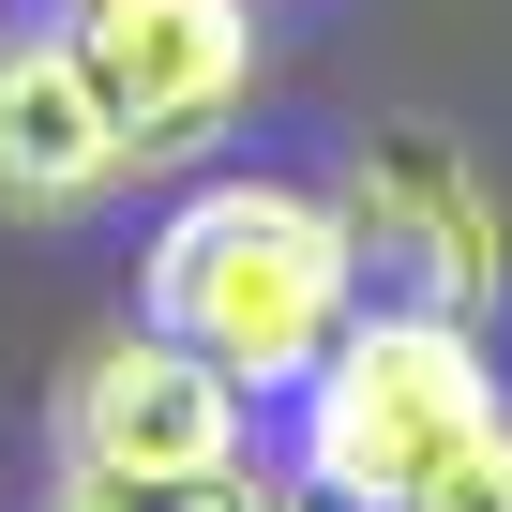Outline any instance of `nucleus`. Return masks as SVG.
<instances>
[{"label": "nucleus", "instance_id": "obj_7", "mask_svg": "<svg viewBox=\"0 0 512 512\" xmlns=\"http://www.w3.org/2000/svg\"><path fill=\"white\" fill-rule=\"evenodd\" d=\"M392 512H512V422H482V437H452Z\"/></svg>", "mask_w": 512, "mask_h": 512}, {"label": "nucleus", "instance_id": "obj_2", "mask_svg": "<svg viewBox=\"0 0 512 512\" xmlns=\"http://www.w3.org/2000/svg\"><path fill=\"white\" fill-rule=\"evenodd\" d=\"M482 422H497V377H482L467 317H347L302 362V482L347 497V512H392Z\"/></svg>", "mask_w": 512, "mask_h": 512}, {"label": "nucleus", "instance_id": "obj_1", "mask_svg": "<svg viewBox=\"0 0 512 512\" xmlns=\"http://www.w3.org/2000/svg\"><path fill=\"white\" fill-rule=\"evenodd\" d=\"M151 317L181 347H211L241 392L302 377L347 332V226L302 181H196L151 241Z\"/></svg>", "mask_w": 512, "mask_h": 512}, {"label": "nucleus", "instance_id": "obj_3", "mask_svg": "<svg viewBox=\"0 0 512 512\" xmlns=\"http://www.w3.org/2000/svg\"><path fill=\"white\" fill-rule=\"evenodd\" d=\"M332 226H347V317H467L482 332L512 287V226L467 181V151H437V136H362L332 181Z\"/></svg>", "mask_w": 512, "mask_h": 512}, {"label": "nucleus", "instance_id": "obj_5", "mask_svg": "<svg viewBox=\"0 0 512 512\" xmlns=\"http://www.w3.org/2000/svg\"><path fill=\"white\" fill-rule=\"evenodd\" d=\"M61 467L76 482H166V467H241V377L181 347L166 317L106 332L61 377Z\"/></svg>", "mask_w": 512, "mask_h": 512}, {"label": "nucleus", "instance_id": "obj_4", "mask_svg": "<svg viewBox=\"0 0 512 512\" xmlns=\"http://www.w3.org/2000/svg\"><path fill=\"white\" fill-rule=\"evenodd\" d=\"M76 61L136 166H181L256 91V0H76Z\"/></svg>", "mask_w": 512, "mask_h": 512}, {"label": "nucleus", "instance_id": "obj_8", "mask_svg": "<svg viewBox=\"0 0 512 512\" xmlns=\"http://www.w3.org/2000/svg\"><path fill=\"white\" fill-rule=\"evenodd\" d=\"M46 512H256V497H241V467H166V482H76L61 467Z\"/></svg>", "mask_w": 512, "mask_h": 512}, {"label": "nucleus", "instance_id": "obj_6", "mask_svg": "<svg viewBox=\"0 0 512 512\" xmlns=\"http://www.w3.org/2000/svg\"><path fill=\"white\" fill-rule=\"evenodd\" d=\"M136 181L76 31H0V226H76Z\"/></svg>", "mask_w": 512, "mask_h": 512}]
</instances>
